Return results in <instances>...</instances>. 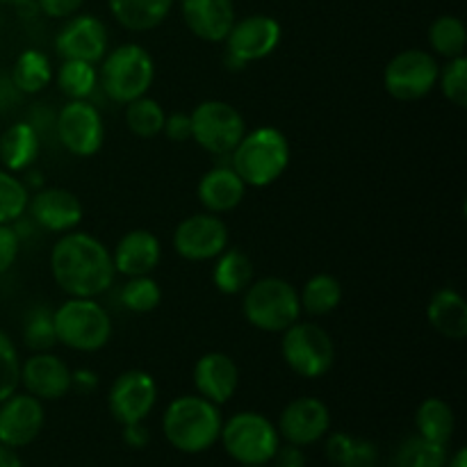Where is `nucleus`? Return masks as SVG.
<instances>
[{"label":"nucleus","instance_id":"43","mask_svg":"<svg viewBox=\"0 0 467 467\" xmlns=\"http://www.w3.org/2000/svg\"><path fill=\"white\" fill-rule=\"evenodd\" d=\"M39 12L48 18H71L85 5V0H35Z\"/></svg>","mask_w":467,"mask_h":467},{"label":"nucleus","instance_id":"35","mask_svg":"<svg viewBox=\"0 0 467 467\" xmlns=\"http://www.w3.org/2000/svg\"><path fill=\"white\" fill-rule=\"evenodd\" d=\"M447 459L450 456H447L445 445H436V442L413 436L401 442L392 467H445Z\"/></svg>","mask_w":467,"mask_h":467},{"label":"nucleus","instance_id":"12","mask_svg":"<svg viewBox=\"0 0 467 467\" xmlns=\"http://www.w3.org/2000/svg\"><path fill=\"white\" fill-rule=\"evenodd\" d=\"M57 140L76 158H91L103 149L105 123L89 100H68L55 119Z\"/></svg>","mask_w":467,"mask_h":467},{"label":"nucleus","instance_id":"7","mask_svg":"<svg viewBox=\"0 0 467 467\" xmlns=\"http://www.w3.org/2000/svg\"><path fill=\"white\" fill-rule=\"evenodd\" d=\"M219 441L226 454L240 465H267L281 447L276 424L254 410L235 413L223 422Z\"/></svg>","mask_w":467,"mask_h":467},{"label":"nucleus","instance_id":"22","mask_svg":"<svg viewBox=\"0 0 467 467\" xmlns=\"http://www.w3.org/2000/svg\"><path fill=\"white\" fill-rule=\"evenodd\" d=\"M162 260V244L158 235L146 228L128 231L112 251V263L121 276H149Z\"/></svg>","mask_w":467,"mask_h":467},{"label":"nucleus","instance_id":"44","mask_svg":"<svg viewBox=\"0 0 467 467\" xmlns=\"http://www.w3.org/2000/svg\"><path fill=\"white\" fill-rule=\"evenodd\" d=\"M272 461L276 467H306V456L304 451H301V447L290 445V442L278 447V451L274 454Z\"/></svg>","mask_w":467,"mask_h":467},{"label":"nucleus","instance_id":"14","mask_svg":"<svg viewBox=\"0 0 467 467\" xmlns=\"http://www.w3.org/2000/svg\"><path fill=\"white\" fill-rule=\"evenodd\" d=\"M158 404V383L144 369H128L114 379L108 406L119 424L144 422Z\"/></svg>","mask_w":467,"mask_h":467},{"label":"nucleus","instance_id":"6","mask_svg":"<svg viewBox=\"0 0 467 467\" xmlns=\"http://www.w3.org/2000/svg\"><path fill=\"white\" fill-rule=\"evenodd\" d=\"M53 324L57 345L73 351H100L112 337V319L96 299L71 296L53 310Z\"/></svg>","mask_w":467,"mask_h":467},{"label":"nucleus","instance_id":"30","mask_svg":"<svg viewBox=\"0 0 467 467\" xmlns=\"http://www.w3.org/2000/svg\"><path fill=\"white\" fill-rule=\"evenodd\" d=\"M301 310L308 315L322 317L333 313L342 301V283L333 274H315L306 281L304 290L299 292Z\"/></svg>","mask_w":467,"mask_h":467},{"label":"nucleus","instance_id":"5","mask_svg":"<svg viewBox=\"0 0 467 467\" xmlns=\"http://www.w3.org/2000/svg\"><path fill=\"white\" fill-rule=\"evenodd\" d=\"M242 299V313L246 322L265 333H283L287 327L301 319L299 290L290 281L278 276H267L254 281Z\"/></svg>","mask_w":467,"mask_h":467},{"label":"nucleus","instance_id":"39","mask_svg":"<svg viewBox=\"0 0 467 467\" xmlns=\"http://www.w3.org/2000/svg\"><path fill=\"white\" fill-rule=\"evenodd\" d=\"M441 91L451 105L465 108L467 105V59L465 55L454 59H447L445 67L438 73Z\"/></svg>","mask_w":467,"mask_h":467},{"label":"nucleus","instance_id":"33","mask_svg":"<svg viewBox=\"0 0 467 467\" xmlns=\"http://www.w3.org/2000/svg\"><path fill=\"white\" fill-rule=\"evenodd\" d=\"M99 85V71L96 64L82 62V59H62L57 71V87L64 96L71 100H87L94 94Z\"/></svg>","mask_w":467,"mask_h":467},{"label":"nucleus","instance_id":"34","mask_svg":"<svg viewBox=\"0 0 467 467\" xmlns=\"http://www.w3.org/2000/svg\"><path fill=\"white\" fill-rule=\"evenodd\" d=\"M164 119H167V114H164L162 105L149 96H141V99L126 105V126L140 140L158 137L164 128Z\"/></svg>","mask_w":467,"mask_h":467},{"label":"nucleus","instance_id":"24","mask_svg":"<svg viewBox=\"0 0 467 467\" xmlns=\"http://www.w3.org/2000/svg\"><path fill=\"white\" fill-rule=\"evenodd\" d=\"M427 319L433 331L447 340L461 342L467 337V304L454 287H442L431 296Z\"/></svg>","mask_w":467,"mask_h":467},{"label":"nucleus","instance_id":"28","mask_svg":"<svg viewBox=\"0 0 467 467\" xmlns=\"http://www.w3.org/2000/svg\"><path fill=\"white\" fill-rule=\"evenodd\" d=\"M213 269V283L222 295H242L254 283V263L240 249H226L219 254Z\"/></svg>","mask_w":467,"mask_h":467},{"label":"nucleus","instance_id":"41","mask_svg":"<svg viewBox=\"0 0 467 467\" xmlns=\"http://www.w3.org/2000/svg\"><path fill=\"white\" fill-rule=\"evenodd\" d=\"M21 251V237L12 223H0V274L12 269Z\"/></svg>","mask_w":467,"mask_h":467},{"label":"nucleus","instance_id":"2","mask_svg":"<svg viewBox=\"0 0 467 467\" xmlns=\"http://www.w3.org/2000/svg\"><path fill=\"white\" fill-rule=\"evenodd\" d=\"M222 410L201 395H182L167 406L162 415V433L171 447L182 454L208 451L222 433Z\"/></svg>","mask_w":467,"mask_h":467},{"label":"nucleus","instance_id":"11","mask_svg":"<svg viewBox=\"0 0 467 467\" xmlns=\"http://www.w3.org/2000/svg\"><path fill=\"white\" fill-rule=\"evenodd\" d=\"M281 23L267 14H251L233 23L226 41L228 67L242 68L251 62L269 57L281 44Z\"/></svg>","mask_w":467,"mask_h":467},{"label":"nucleus","instance_id":"27","mask_svg":"<svg viewBox=\"0 0 467 467\" xmlns=\"http://www.w3.org/2000/svg\"><path fill=\"white\" fill-rule=\"evenodd\" d=\"M456 418L451 406L441 397H429L415 410V429L418 436L436 445H450L451 436H454Z\"/></svg>","mask_w":467,"mask_h":467},{"label":"nucleus","instance_id":"49","mask_svg":"<svg viewBox=\"0 0 467 467\" xmlns=\"http://www.w3.org/2000/svg\"><path fill=\"white\" fill-rule=\"evenodd\" d=\"M445 467H467V450H465V447H461V450L456 451L451 459H447Z\"/></svg>","mask_w":467,"mask_h":467},{"label":"nucleus","instance_id":"18","mask_svg":"<svg viewBox=\"0 0 467 467\" xmlns=\"http://www.w3.org/2000/svg\"><path fill=\"white\" fill-rule=\"evenodd\" d=\"M32 222L48 233H68L85 217L82 201L64 187H44L27 201Z\"/></svg>","mask_w":467,"mask_h":467},{"label":"nucleus","instance_id":"16","mask_svg":"<svg viewBox=\"0 0 467 467\" xmlns=\"http://www.w3.org/2000/svg\"><path fill=\"white\" fill-rule=\"evenodd\" d=\"M276 429L281 441L296 447H308L327 436L331 429V413L317 397H296L283 409Z\"/></svg>","mask_w":467,"mask_h":467},{"label":"nucleus","instance_id":"15","mask_svg":"<svg viewBox=\"0 0 467 467\" xmlns=\"http://www.w3.org/2000/svg\"><path fill=\"white\" fill-rule=\"evenodd\" d=\"M108 27L94 14H73L55 35V50L62 59L99 64L108 53Z\"/></svg>","mask_w":467,"mask_h":467},{"label":"nucleus","instance_id":"38","mask_svg":"<svg viewBox=\"0 0 467 467\" xmlns=\"http://www.w3.org/2000/svg\"><path fill=\"white\" fill-rule=\"evenodd\" d=\"M30 190L21 178L0 169V223H14L27 213Z\"/></svg>","mask_w":467,"mask_h":467},{"label":"nucleus","instance_id":"40","mask_svg":"<svg viewBox=\"0 0 467 467\" xmlns=\"http://www.w3.org/2000/svg\"><path fill=\"white\" fill-rule=\"evenodd\" d=\"M21 386V358L12 337L0 328V401L12 397Z\"/></svg>","mask_w":467,"mask_h":467},{"label":"nucleus","instance_id":"51","mask_svg":"<svg viewBox=\"0 0 467 467\" xmlns=\"http://www.w3.org/2000/svg\"><path fill=\"white\" fill-rule=\"evenodd\" d=\"M240 467H267V465H240Z\"/></svg>","mask_w":467,"mask_h":467},{"label":"nucleus","instance_id":"9","mask_svg":"<svg viewBox=\"0 0 467 467\" xmlns=\"http://www.w3.org/2000/svg\"><path fill=\"white\" fill-rule=\"evenodd\" d=\"M192 140L210 155H231L242 137L246 135V121L240 109L226 100H203L190 114Z\"/></svg>","mask_w":467,"mask_h":467},{"label":"nucleus","instance_id":"8","mask_svg":"<svg viewBox=\"0 0 467 467\" xmlns=\"http://www.w3.org/2000/svg\"><path fill=\"white\" fill-rule=\"evenodd\" d=\"M281 356L301 379H322L336 360V345L319 324L295 322L283 331Z\"/></svg>","mask_w":467,"mask_h":467},{"label":"nucleus","instance_id":"3","mask_svg":"<svg viewBox=\"0 0 467 467\" xmlns=\"http://www.w3.org/2000/svg\"><path fill=\"white\" fill-rule=\"evenodd\" d=\"M231 167L246 187H269L290 167V141L274 126L255 128L231 153Z\"/></svg>","mask_w":467,"mask_h":467},{"label":"nucleus","instance_id":"37","mask_svg":"<svg viewBox=\"0 0 467 467\" xmlns=\"http://www.w3.org/2000/svg\"><path fill=\"white\" fill-rule=\"evenodd\" d=\"M162 301V290L153 276H132L121 287V304L130 313L146 315L153 313Z\"/></svg>","mask_w":467,"mask_h":467},{"label":"nucleus","instance_id":"13","mask_svg":"<svg viewBox=\"0 0 467 467\" xmlns=\"http://www.w3.org/2000/svg\"><path fill=\"white\" fill-rule=\"evenodd\" d=\"M231 233L223 219L217 214H192L185 217L173 231V249L190 263H208L228 249Z\"/></svg>","mask_w":467,"mask_h":467},{"label":"nucleus","instance_id":"10","mask_svg":"<svg viewBox=\"0 0 467 467\" xmlns=\"http://www.w3.org/2000/svg\"><path fill=\"white\" fill-rule=\"evenodd\" d=\"M438 67L436 55L422 48H409L397 53L388 62L383 71V87L388 94L401 103H413L424 99L438 85Z\"/></svg>","mask_w":467,"mask_h":467},{"label":"nucleus","instance_id":"29","mask_svg":"<svg viewBox=\"0 0 467 467\" xmlns=\"http://www.w3.org/2000/svg\"><path fill=\"white\" fill-rule=\"evenodd\" d=\"M12 85L16 87L18 94H39L53 80V68H50L48 55L36 48L23 50L12 67L9 76Z\"/></svg>","mask_w":467,"mask_h":467},{"label":"nucleus","instance_id":"4","mask_svg":"<svg viewBox=\"0 0 467 467\" xmlns=\"http://www.w3.org/2000/svg\"><path fill=\"white\" fill-rule=\"evenodd\" d=\"M99 82L112 103L128 105L149 94L155 80L153 55L140 44H121L100 59Z\"/></svg>","mask_w":467,"mask_h":467},{"label":"nucleus","instance_id":"42","mask_svg":"<svg viewBox=\"0 0 467 467\" xmlns=\"http://www.w3.org/2000/svg\"><path fill=\"white\" fill-rule=\"evenodd\" d=\"M162 132L169 137V140L176 141V144H182V141H190L192 140L190 114H185V112L169 114V117L164 119Z\"/></svg>","mask_w":467,"mask_h":467},{"label":"nucleus","instance_id":"23","mask_svg":"<svg viewBox=\"0 0 467 467\" xmlns=\"http://www.w3.org/2000/svg\"><path fill=\"white\" fill-rule=\"evenodd\" d=\"M246 194V185L231 164L226 167H213L201 176L196 196L201 205L213 214H223L235 210Z\"/></svg>","mask_w":467,"mask_h":467},{"label":"nucleus","instance_id":"45","mask_svg":"<svg viewBox=\"0 0 467 467\" xmlns=\"http://www.w3.org/2000/svg\"><path fill=\"white\" fill-rule=\"evenodd\" d=\"M149 429L144 427V422H135V424H123V441L126 445L135 447V450H141V447L149 445Z\"/></svg>","mask_w":467,"mask_h":467},{"label":"nucleus","instance_id":"48","mask_svg":"<svg viewBox=\"0 0 467 467\" xmlns=\"http://www.w3.org/2000/svg\"><path fill=\"white\" fill-rule=\"evenodd\" d=\"M0 467H23L21 459L16 456V451L9 450V447L0 445Z\"/></svg>","mask_w":467,"mask_h":467},{"label":"nucleus","instance_id":"1","mask_svg":"<svg viewBox=\"0 0 467 467\" xmlns=\"http://www.w3.org/2000/svg\"><path fill=\"white\" fill-rule=\"evenodd\" d=\"M50 274L59 290L78 299H96L114 285L112 251L85 231H68L50 251Z\"/></svg>","mask_w":467,"mask_h":467},{"label":"nucleus","instance_id":"46","mask_svg":"<svg viewBox=\"0 0 467 467\" xmlns=\"http://www.w3.org/2000/svg\"><path fill=\"white\" fill-rule=\"evenodd\" d=\"M96 388H99V377H96L91 369H78V372H71V390L89 395Z\"/></svg>","mask_w":467,"mask_h":467},{"label":"nucleus","instance_id":"26","mask_svg":"<svg viewBox=\"0 0 467 467\" xmlns=\"http://www.w3.org/2000/svg\"><path fill=\"white\" fill-rule=\"evenodd\" d=\"M108 7L121 27L130 32H149L167 21L173 0H108Z\"/></svg>","mask_w":467,"mask_h":467},{"label":"nucleus","instance_id":"19","mask_svg":"<svg viewBox=\"0 0 467 467\" xmlns=\"http://www.w3.org/2000/svg\"><path fill=\"white\" fill-rule=\"evenodd\" d=\"M21 386L41 401L62 400L71 392V369L59 356L39 351L21 363Z\"/></svg>","mask_w":467,"mask_h":467},{"label":"nucleus","instance_id":"20","mask_svg":"<svg viewBox=\"0 0 467 467\" xmlns=\"http://www.w3.org/2000/svg\"><path fill=\"white\" fill-rule=\"evenodd\" d=\"M192 381H194L196 395L222 406L235 395L237 386H240V369H237L235 360L223 351H208L196 360Z\"/></svg>","mask_w":467,"mask_h":467},{"label":"nucleus","instance_id":"31","mask_svg":"<svg viewBox=\"0 0 467 467\" xmlns=\"http://www.w3.org/2000/svg\"><path fill=\"white\" fill-rule=\"evenodd\" d=\"M429 46L436 55L445 59H454L465 55L467 30L465 23L459 16L442 14L429 26Z\"/></svg>","mask_w":467,"mask_h":467},{"label":"nucleus","instance_id":"47","mask_svg":"<svg viewBox=\"0 0 467 467\" xmlns=\"http://www.w3.org/2000/svg\"><path fill=\"white\" fill-rule=\"evenodd\" d=\"M16 87L12 85V80L9 78H0V108H5V105L9 103V100L16 99Z\"/></svg>","mask_w":467,"mask_h":467},{"label":"nucleus","instance_id":"32","mask_svg":"<svg viewBox=\"0 0 467 467\" xmlns=\"http://www.w3.org/2000/svg\"><path fill=\"white\" fill-rule=\"evenodd\" d=\"M327 456L337 467H374L377 447L349 433H333L327 442Z\"/></svg>","mask_w":467,"mask_h":467},{"label":"nucleus","instance_id":"36","mask_svg":"<svg viewBox=\"0 0 467 467\" xmlns=\"http://www.w3.org/2000/svg\"><path fill=\"white\" fill-rule=\"evenodd\" d=\"M23 342L30 351L39 354V351H50L57 345V336H55L53 324V310L46 306H35L26 313L23 319Z\"/></svg>","mask_w":467,"mask_h":467},{"label":"nucleus","instance_id":"21","mask_svg":"<svg viewBox=\"0 0 467 467\" xmlns=\"http://www.w3.org/2000/svg\"><path fill=\"white\" fill-rule=\"evenodd\" d=\"M181 14L187 30L210 44H222L237 21L233 0H181Z\"/></svg>","mask_w":467,"mask_h":467},{"label":"nucleus","instance_id":"25","mask_svg":"<svg viewBox=\"0 0 467 467\" xmlns=\"http://www.w3.org/2000/svg\"><path fill=\"white\" fill-rule=\"evenodd\" d=\"M39 132L35 123L18 121L0 135V162L7 171H26L39 155Z\"/></svg>","mask_w":467,"mask_h":467},{"label":"nucleus","instance_id":"50","mask_svg":"<svg viewBox=\"0 0 467 467\" xmlns=\"http://www.w3.org/2000/svg\"><path fill=\"white\" fill-rule=\"evenodd\" d=\"M35 0H0V5L5 7H26V5H32Z\"/></svg>","mask_w":467,"mask_h":467},{"label":"nucleus","instance_id":"17","mask_svg":"<svg viewBox=\"0 0 467 467\" xmlns=\"http://www.w3.org/2000/svg\"><path fill=\"white\" fill-rule=\"evenodd\" d=\"M46 422V410L41 400L14 392L5 401H0V445L9 450L27 447L36 441Z\"/></svg>","mask_w":467,"mask_h":467}]
</instances>
